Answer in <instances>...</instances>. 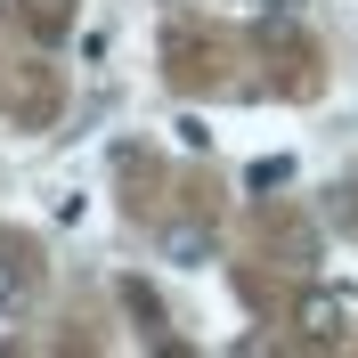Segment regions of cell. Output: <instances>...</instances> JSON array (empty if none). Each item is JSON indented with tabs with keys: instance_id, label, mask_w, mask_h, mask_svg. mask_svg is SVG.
I'll use <instances>...</instances> for the list:
<instances>
[{
	"instance_id": "cell-1",
	"label": "cell",
	"mask_w": 358,
	"mask_h": 358,
	"mask_svg": "<svg viewBox=\"0 0 358 358\" xmlns=\"http://www.w3.org/2000/svg\"><path fill=\"white\" fill-rule=\"evenodd\" d=\"M350 317H358V301L350 293H334V285H310L301 301H293V326L310 342H334V334H350Z\"/></svg>"
},
{
	"instance_id": "cell-2",
	"label": "cell",
	"mask_w": 358,
	"mask_h": 358,
	"mask_svg": "<svg viewBox=\"0 0 358 358\" xmlns=\"http://www.w3.org/2000/svg\"><path fill=\"white\" fill-rule=\"evenodd\" d=\"M163 252H171L179 268H196L203 252H212V236H203V228H171V236H163Z\"/></svg>"
},
{
	"instance_id": "cell-3",
	"label": "cell",
	"mask_w": 358,
	"mask_h": 358,
	"mask_svg": "<svg viewBox=\"0 0 358 358\" xmlns=\"http://www.w3.org/2000/svg\"><path fill=\"white\" fill-rule=\"evenodd\" d=\"M24 301V277H8V268H0V310H17Z\"/></svg>"
}]
</instances>
